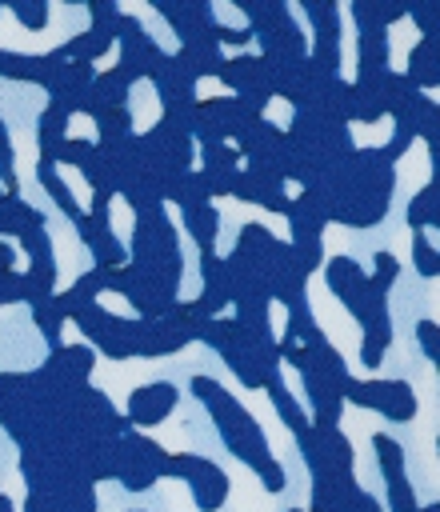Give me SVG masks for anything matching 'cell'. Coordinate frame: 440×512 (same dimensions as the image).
<instances>
[{"label": "cell", "instance_id": "cell-10", "mask_svg": "<svg viewBox=\"0 0 440 512\" xmlns=\"http://www.w3.org/2000/svg\"><path fill=\"white\" fill-rule=\"evenodd\" d=\"M332 260H348V264H356V272L368 276V280H372L376 268H380V252H376L368 228L336 224V220H328L324 232H320V268H328Z\"/></svg>", "mask_w": 440, "mask_h": 512}, {"label": "cell", "instance_id": "cell-21", "mask_svg": "<svg viewBox=\"0 0 440 512\" xmlns=\"http://www.w3.org/2000/svg\"><path fill=\"white\" fill-rule=\"evenodd\" d=\"M64 140H80V144H88V148H100V140H104V132H100V120L88 112V108H72L68 116H64Z\"/></svg>", "mask_w": 440, "mask_h": 512}, {"label": "cell", "instance_id": "cell-17", "mask_svg": "<svg viewBox=\"0 0 440 512\" xmlns=\"http://www.w3.org/2000/svg\"><path fill=\"white\" fill-rule=\"evenodd\" d=\"M344 128H348V144H352L356 152H380V148H388V144L396 140L400 120H396V112H380V116H372V120L352 116Z\"/></svg>", "mask_w": 440, "mask_h": 512}, {"label": "cell", "instance_id": "cell-33", "mask_svg": "<svg viewBox=\"0 0 440 512\" xmlns=\"http://www.w3.org/2000/svg\"><path fill=\"white\" fill-rule=\"evenodd\" d=\"M280 192H284V200H304V180L284 176V180H280Z\"/></svg>", "mask_w": 440, "mask_h": 512}, {"label": "cell", "instance_id": "cell-28", "mask_svg": "<svg viewBox=\"0 0 440 512\" xmlns=\"http://www.w3.org/2000/svg\"><path fill=\"white\" fill-rule=\"evenodd\" d=\"M120 56H124V40H120V36H112V40H108V48H104L100 56H92V64H88V68H92V76L100 80V76L116 72V68H120Z\"/></svg>", "mask_w": 440, "mask_h": 512}, {"label": "cell", "instance_id": "cell-27", "mask_svg": "<svg viewBox=\"0 0 440 512\" xmlns=\"http://www.w3.org/2000/svg\"><path fill=\"white\" fill-rule=\"evenodd\" d=\"M284 12H288V20L296 24V32H300V40H304V56H312V52H316V24H312V12H308L300 0H288Z\"/></svg>", "mask_w": 440, "mask_h": 512}, {"label": "cell", "instance_id": "cell-36", "mask_svg": "<svg viewBox=\"0 0 440 512\" xmlns=\"http://www.w3.org/2000/svg\"><path fill=\"white\" fill-rule=\"evenodd\" d=\"M420 96H424L428 104H440V88H436V84H424V88H420Z\"/></svg>", "mask_w": 440, "mask_h": 512}, {"label": "cell", "instance_id": "cell-32", "mask_svg": "<svg viewBox=\"0 0 440 512\" xmlns=\"http://www.w3.org/2000/svg\"><path fill=\"white\" fill-rule=\"evenodd\" d=\"M188 172H204V140H200V132H188Z\"/></svg>", "mask_w": 440, "mask_h": 512}, {"label": "cell", "instance_id": "cell-30", "mask_svg": "<svg viewBox=\"0 0 440 512\" xmlns=\"http://www.w3.org/2000/svg\"><path fill=\"white\" fill-rule=\"evenodd\" d=\"M0 244L12 252V272L28 276V272H32V252H28V244H24L16 232H0Z\"/></svg>", "mask_w": 440, "mask_h": 512}, {"label": "cell", "instance_id": "cell-4", "mask_svg": "<svg viewBox=\"0 0 440 512\" xmlns=\"http://www.w3.org/2000/svg\"><path fill=\"white\" fill-rule=\"evenodd\" d=\"M304 304H308V316L316 324V332L324 336V344L344 360V372L360 384H372V364H364V320L348 308V300L332 288L328 280V268H312L304 276Z\"/></svg>", "mask_w": 440, "mask_h": 512}, {"label": "cell", "instance_id": "cell-9", "mask_svg": "<svg viewBox=\"0 0 440 512\" xmlns=\"http://www.w3.org/2000/svg\"><path fill=\"white\" fill-rule=\"evenodd\" d=\"M160 212H164V220H168V228H172V236H176V256H180V272H176L172 296H176V304H196V300L204 296V288H208V276H204V248H200L196 232L188 228L184 208H180L172 196L160 200Z\"/></svg>", "mask_w": 440, "mask_h": 512}, {"label": "cell", "instance_id": "cell-20", "mask_svg": "<svg viewBox=\"0 0 440 512\" xmlns=\"http://www.w3.org/2000/svg\"><path fill=\"white\" fill-rule=\"evenodd\" d=\"M208 20L220 32H240V36L252 32V12L240 8V4H232V0H208Z\"/></svg>", "mask_w": 440, "mask_h": 512}, {"label": "cell", "instance_id": "cell-13", "mask_svg": "<svg viewBox=\"0 0 440 512\" xmlns=\"http://www.w3.org/2000/svg\"><path fill=\"white\" fill-rule=\"evenodd\" d=\"M0 500L8 512H28V476H24V448L0 424Z\"/></svg>", "mask_w": 440, "mask_h": 512}, {"label": "cell", "instance_id": "cell-31", "mask_svg": "<svg viewBox=\"0 0 440 512\" xmlns=\"http://www.w3.org/2000/svg\"><path fill=\"white\" fill-rule=\"evenodd\" d=\"M76 344H84V348H92L96 340L76 324V316H64L60 320V348H76Z\"/></svg>", "mask_w": 440, "mask_h": 512}, {"label": "cell", "instance_id": "cell-6", "mask_svg": "<svg viewBox=\"0 0 440 512\" xmlns=\"http://www.w3.org/2000/svg\"><path fill=\"white\" fill-rule=\"evenodd\" d=\"M384 420H388L384 412L364 408L356 400H344L340 404V416H336L340 436L352 448V480H356V488L380 512H396L392 508V492H388V476H384V464H380V448H376V440L384 436Z\"/></svg>", "mask_w": 440, "mask_h": 512}, {"label": "cell", "instance_id": "cell-3", "mask_svg": "<svg viewBox=\"0 0 440 512\" xmlns=\"http://www.w3.org/2000/svg\"><path fill=\"white\" fill-rule=\"evenodd\" d=\"M16 196L40 216V228H44V240H48V256H52V296H64L76 280H84L96 268V248L80 232L76 216L64 212L60 200L44 188V180L28 184V188H16Z\"/></svg>", "mask_w": 440, "mask_h": 512}, {"label": "cell", "instance_id": "cell-22", "mask_svg": "<svg viewBox=\"0 0 440 512\" xmlns=\"http://www.w3.org/2000/svg\"><path fill=\"white\" fill-rule=\"evenodd\" d=\"M92 304H96L100 312H108L112 320H124V324H136V320H140V308H136L120 288H96Z\"/></svg>", "mask_w": 440, "mask_h": 512}, {"label": "cell", "instance_id": "cell-38", "mask_svg": "<svg viewBox=\"0 0 440 512\" xmlns=\"http://www.w3.org/2000/svg\"><path fill=\"white\" fill-rule=\"evenodd\" d=\"M0 192H12V184L4 180V172H0Z\"/></svg>", "mask_w": 440, "mask_h": 512}, {"label": "cell", "instance_id": "cell-2", "mask_svg": "<svg viewBox=\"0 0 440 512\" xmlns=\"http://www.w3.org/2000/svg\"><path fill=\"white\" fill-rule=\"evenodd\" d=\"M48 108H52V92L44 84L0 72V124H4L8 168L16 176V188L40 184V120Z\"/></svg>", "mask_w": 440, "mask_h": 512}, {"label": "cell", "instance_id": "cell-7", "mask_svg": "<svg viewBox=\"0 0 440 512\" xmlns=\"http://www.w3.org/2000/svg\"><path fill=\"white\" fill-rule=\"evenodd\" d=\"M208 212H212V256L216 260H228L232 252H236V244H240V236L256 224V228H264V232H272L280 244H292L296 240V232H292V220L284 216V212H272V208H264V204H256V200H244V196H232V192H216V196H208Z\"/></svg>", "mask_w": 440, "mask_h": 512}, {"label": "cell", "instance_id": "cell-16", "mask_svg": "<svg viewBox=\"0 0 440 512\" xmlns=\"http://www.w3.org/2000/svg\"><path fill=\"white\" fill-rule=\"evenodd\" d=\"M104 228H108V236H112V244L120 248V268L124 264H132V244H136V208H132V200L124 196V192H112L108 196V208H104Z\"/></svg>", "mask_w": 440, "mask_h": 512}, {"label": "cell", "instance_id": "cell-5", "mask_svg": "<svg viewBox=\"0 0 440 512\" xmlns=\"http://www.w3.org/2000/svg\"><path fill=\"white\" fill-rule=\"evenodd\" d=\"M88 32H92V8L88 4L48 0L44 24H24L16 16V8L0 4V52L48 56V52H60L64 44H72L76 36H88Z\"/></svg>", "mask_w": 440, "mask_h": 512}, {"label": "cell", "instance_id": "cell-29", "mask_svg": "<svg viewBox=\"0 0 440 512\" xmlns=\"http://www.w3.org/2000/svg\"><path fill=\"white\" fill-rule=\"evenodd\" d=\"M420 308H424V320H432V328L440 324V276H424L420 284Z\"/></svg>", "mask_w": 440, "mask_h": 512}, {"label": "cell", "instance_id": "cell-8", "mask_svg": "<svg viewBox=\"0 0 440 512\" xmlns=\"http://www.w3.org/2000/svg\"><path fill=\"white\" fill-rule=\"evenodd\" d=\"M48 356H52V344L36 320V308L28 300H4L0 304V376L40 372Z\"/></svg>", "mask_w": 440, "mask_h": 512}, {"label": "cell", "instance_id": "cell-14", "mask_svg": "<svg viewBox=\"0 0 440 512\" xmlns=\"http://www.w3.org/2000/svg\"><path fill=\"white\" fill-rule=\"evenodd\" d=\"M332 20H336V80L356 84L360 80V24H356L352 0H336Z\"/></svg>", "mask_w": 440, "mask_h": 512}, {"label": "cell", "instance_id": "cell-37", "mask_svg": "<svg viewBox=\"0 0 440 512\" xmlns=\"http://www.w3.org/2000/svg\"><path fill=\"white\" fill-rule=\"evenodd\" d=\"M248 164H252V160H248V156H244V152H240V156H236V160H232V168H236V172H248Z\"/></svg>", "mask_w": 440, "mask_h": 512}, {"label": "cell", "instance_id": "cell-12", "mask_svg": "<svg viewBox=\"0 0 440 512\" xmlns=\"http://www.w3.org/2000/svg\"><path fill=\"white\" fill-rule=\"evenodd\" d=\"M124 112H128V132L132 136H148L156 132V124L164 120V96H160V84L156 76H136L124 92Z\"/></svg>", "mask_w": 440, "mask_h": 512}, {"label": "cell", "instance_id": "cell-18", "mask_svg": "<svg viewBox=\"0 0 440 512\" xmlns=\"http://www.w3.org/2000/svg\"><path fill=\"white\" fill-rule=\"evenodd\" d=\"M48 172H52V180L60 184V192L72 200V208H76L80 216H92V208H96L92 176H88L80 164H72V160H52V164H48Z\"/></svg>", "mask_w": 440, "mask_h": 512}, {"label": "cell", "instance_id": "cell-19", "mask_svg": "<svg viewBox=\"0 0 440 512\" xmlns=\"http://www.w3.org/2000/svg\"><path fill=\"white\" fill-rule=\"evenodd\" d=\"M276 376H280V388H284V396L292 400V408L304 416V424L312 428L316 424V400H312V388H308V380H304V372L296 368V360L292 356H280L276 360Z\"/></svg>", "mask_w": 440, "mask_h": 512}, {"label": "cell", "instance_id": "cell-25", "mask_svg": "<svg viewBox=\"0 0 440 512\" xmlns=\"http://www.w3.org/2000/svg\"><path fill=\"white\" fill-rule=\"evenodd\" d=\"M240 92L228 84V80H220L216 72H204V76H196L192 80V100L196 104H208V100H236Z\"/></svg>", "mask_w": 440, "mask_h": 512}, {"label": "cell", "instance_id": "cell-15", "mask_svg": "<svg viewBox=\"0 0 440 512\" xmlns=\"http://www.w3.org/2000/svg\"><path fill=\"white\" fill-rule=\"evenodd\" d=\"M424 44V32L416 24L412 12H400L396 20H388V32H384V52H388V72L392 76H408L412 68V52Z\"/></svg>", "mask_w": 440, "mask_h": 512}, {"label": "cell", "instance_id": "cell-26", "mask_svg": "<svg viewBox=\"0 0 440 512\" xmlns=\"http://www.w3.org/2000/svg\"><path fill=\"white\" fill-rule=\"evenodd\" d=\"M216 52H220V60H244V56H264V40H260V32H248L244 40H228V36H220V40H216Z\"/></svg>", "mask_w": 440, "mask_h": 512}, {"label": "cell", "instance_id": "cell-23", "mask_svg": "<svg viewBox=\"0 0 440 512\" xmlns=\"http://www.w3.org/2000/svg\"><path fill=\"white\" fill-rule=\"evenodd\" d=\"M264 324H268V336H272L276 348L288 344V332H292V308H288L284 296H268V304H264Z\"/></svg>", "mask_w": 440, "mask_h": 512}, {"label": "cell", "instance_id": "cell-34", "mask_svg": "<svg viewBox=\"0 0 440 512\" xmlns=\"http://www.w3.org/2000/svg\"><path fill=\"white\" fill-rule=\"evenodd\" d=\"M420 240H424V244L432 248V256L440 252V228H436L432 220H428V224H420Z\"/></svg>", "mask_w": 440, "mask_h": 512}, {"label": "cell", "instance_id": "cell-1", "mask_svg": "<svg viewBox=\"0 0 440 512\" xmlns=\"http://www.w3.org/2000/svg\"><path fill=\"white\" fill-rule=\"evenodd\" d=\"M228 396L248 412V420L256 424L260 440H264V452L272 456L276 472H280V504L284 512H308L312 508V468H308V456L296 440V432L288 428V420L280 416V404L272 400L268 388H252V384H232Z\"/></svg>", "mask_w": 440, "mask_h": 512}, {"label": "cell", "instance_id": "cell-11", "mask_svg": "<svg viewBox=\"0 0 440 512\" xmlns=\"http://www.w3.org/2000/svg\"><path fill=\"white\" fill-rule=\"evenodd\" d=\"M116 12L120 16H128V20H136L140 24V32L152 40V48L160 52V56H180L184 52V36L176 32V24L156 8V4H140V0H116Z\"/></svg>", "mask_w": 440, "mask_h": 512}, {"label": "cell", "instance_id": "cell-24", "mask_svg": "<svg viewBox=\"0 0 440 512\" xmlns=\"http://www.w3.org/2000/svg\"><path fill=\"white\" fill-rule=\"evenodd\" d=\"M260 120H264V124H272L276 132H292V124H296V104H292L288 96L272 92V96L260 104Z\"/></svg>", "mask_w": 440, "mask_h": 512}, {"label": "cell", "instance_id": "cell-35", "mask_svg": "<svg viewBox=\"0 0 440 512\" xmlns=\"http://www.w3.org/2000/svg\"><path fill=\"white\" fill-rule=\"evenodd\" d=\"M236 312H240V304H236V300H228V304H220V308L212 312V320H220V324H224V320H232Z\"/></svg>", "mask_w": 440, "mask_h": 512}]
</instances>
